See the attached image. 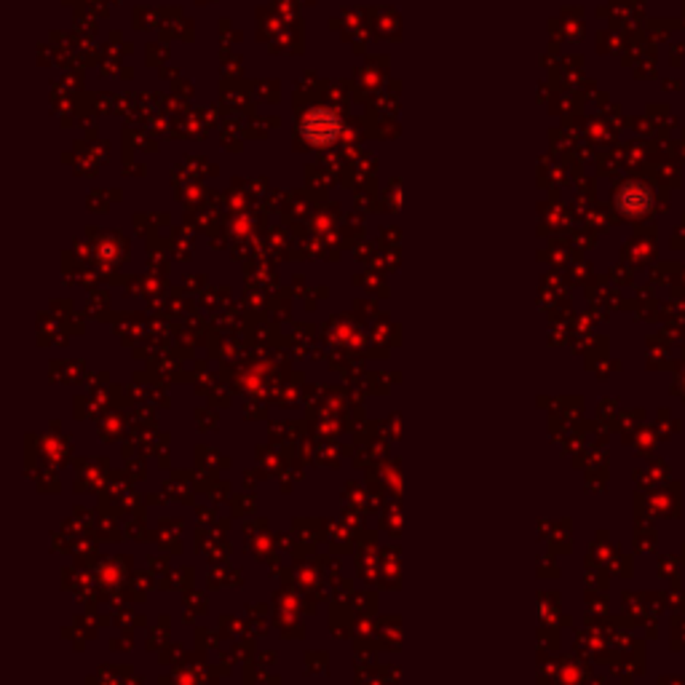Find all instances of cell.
Returning <instances> with one entry per match:
<instances>
[{
	"label": "cell",
	"instance_id": "6da1fadb",
	"mask_svg": "<svg viewBox=\"0 0 685 685\" xmlns=\"http://www.w3.org/2000/svg\"><path fill=\"white\" fill-rule=\"evenodd\" d=\"M303 134L311 145H332L340 134V123L330 110H314L303 121Z\"/></svg>",
	"mask_w": 685,
	"mask_h": 685
}]
</instances>
